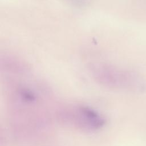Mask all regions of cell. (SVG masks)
I'll return each instance as SVG.
<instances>
[{"label": "cell", "mask_w": 146, "mask_h": 146, "mask_svg": "<svg viewBox=\"0 0 146 146\" xmlns=\"http://www.w3.org/2000/svg\"><path fill=\"white\" fill-rule=\"evenodd\" d=\"M66 115L74 123L83 128L97 129L104 124L103 119L99 114L87 107H76Z\"/></svg>", "instance_id": "6da1fadb"}]
</instances>
